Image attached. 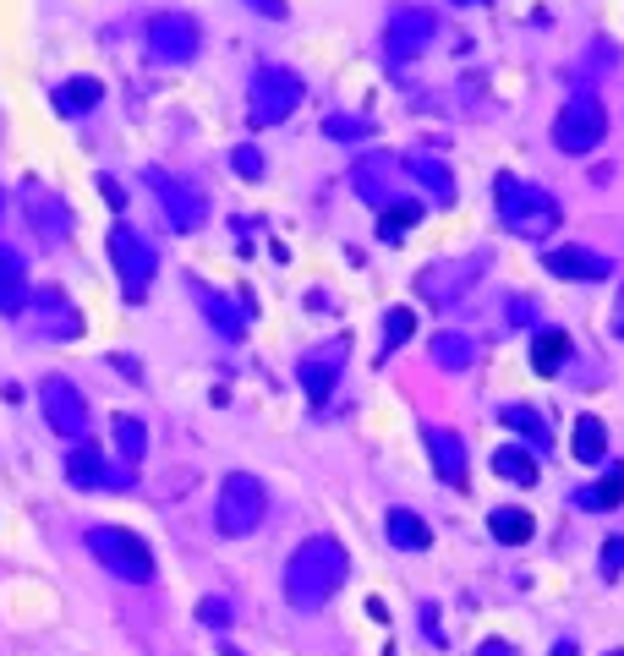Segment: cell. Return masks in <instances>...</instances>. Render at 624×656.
<instances>
[{
  "mask_svg": "<svg viewBox=\"0 0 624 656\" xmlns=\"http://www.w3.org/2000/svg\"><path fill=\"white\" fill-rule=\"evenodd\" d=\"M345 574H351L345 547L334 542V536H307L291 553V564H285V602H291L296 613H318V607L345 585Z\"/></svg>",
  "mask_w": 624,
  "mask_h": 656,
  "instance_id": "1",
  "label": "cell"
},
{
  "mask_svg": "<svg viewBox=\"0 0 624 656\" xmlns=\"http://www.w3.org/2000/svg\"><path fill=\"white\" fill-rule=\"evenodd\" d=\"M493 197H499V219L526 241H548L553 230H559V219H564L559 197L542 192V186L515 181V175H499V181H493Z\"/></svg>",
  "mask_w": 624,
  "mask_h": 656,
  "instance_id": "2",
  "label": "cell"
},
{
  "mask_svg": "<svg viewBox=\"0 0 624 656\" xmlns=\"http://www.w3.org/2000/svg\"><path fill=\"white\" fill-rule=\"evenodd\" d=\"M88 553L126 585L154 580V547H148L137 531H126V525H94V531H88Z\"/></svg>",
  "mask_w": 624,
  "mask_h": 656,
  "instance_id": "3",
  "label": "cell"
},
{
  "mask_svg": "<svg viewBox=\"0 0 624 656\" xmlns=\"http://www.w3.org/2000/svg\"><path fill=\"white\" fill-rule=\"evenodd\" d=\"M263 509H269V492H263L258 476L247 471H230L219 482V509H214V525L225 536H252L263 525Z\"/></svg>",
  "mask_w": 624,
  "mask_h": 656,
  "instance_id": "4",
  "label": "cell"
},
{
  "mask_svg": "<svg viewBox=\"0 0 624 656\" xmlns=\"http://www.w3.org/2000/svg\"><path fill=\"white\" fill-rule=\"evenodd\" d=\"M302 77L296 72H280V66H263V72H252L247 82V121L252 126H280L285 115L302 104Z\"/></svg>",
  "mask_w": 624,
  "mask_h": 656,
  "instance_id": "5",
  "label": "cell"
},
{
  "mask_svg": "<svg viewBox=\"0 0 624 656\" xmlns=\"http://www.w3.org/2000/svg\"><path fill=\"white\" fill-rule=\"evenodd\" d=\"M104 246H110V263H115V274H121L126 301H148V285H154V268H159L154 246L137 236L132 225H115Z\"/></svg>",
  "mask_w": 624,
  "mask_h": 656,
  "instance_id": "6",
  "label": "cell"
},
{
  "mask_svg": "<svg viewBox=\"0 0 624 656\" xmlns=\"http://www.w3.org/2000/svg\"><path fill=\"white\" fill-rule=\"evenodd\" d=\"M603 137H608V115L597 99H570L553 115V143H559L564 154H592Z\"/></svg>",
  "mask_w": 624,
  "mask_h": 656,
  "instance_id": "7",
  "label": "cell"
},
{
  "mask_svg": "<svg viewBox=\"0 0 624 656\" xmlns=\"http://www.w3.org/2000/svg\"><path fill=\"white\" fill-rule=\"evenodd\" d=\"M148 186H154V197L165 203V219L187 236V230H198L203 225V192L192 181H181V175H170V170H148Z\"/></svg>",
  "mask_w": 624,
  "mask_h": 656,
  "instance_id": "8",
  "label": "cell"
},
{
  "mask_svg": "<svg viewBox=\"0 0 624 656\" xmlns=\"http://www.w3.org/2000/svg\"><path fill=\"white\" fill-rule=\"evenodd\" d=\"M39 400H44V421H50L61 438H77V443H83V432H88V400H83V389H77V383L44 378Z\"/></svg>",
  "mask_w": 624,
  "mask_h": 656,
  "instance_id": "9",
  "label": "cell"
},
{
  "mask_svg": "<svg viewBox=\"0 0 624 656\" xmlns=\"http://www.w3.org/2000/svg\"><path fill=\"white\" fill-rule=\"evenodd\" d=\"M488 263H493L488 252H471L466 263H460V257H444V263L422 268V279H416V290H422L427 301H455V296H466V290H471V279H477Z\"/></svg>",
  "mask_w": 624,
  "mask_h": 656,
  "instance_id": "10",
  "label": "cell"
},
{
  "mask_svg": "<svg viewBox=\"0 0 624 656\" xmlns=\"http://www.w3.org/2000/svg\"><path fill=\"white\" fill-rule=\"evenodd\" d=\"M148 55H154V61H170V66L192 61V55H198V22L181 17V11H159V17L148 22Z\"/></svg>",
  "mask_w": 624,
  "mask_h": 656,
  "instance_id": "11",
  "label": "cell"
},
{
  "mask_svg": "<svg viewBox=\"0 0 624 656\" xmlns=\"http://www.w3.org/2000/svg\"><path fill=\"white\" fill-rule=\"evenodd\" d=\"M433 11H422V6H400L395 17H389V28H384V44H389V55L395 61H411L416 50H427L433 44Z\"/></svg>",
  "mask_w": 624,
  "mask_h": 656,
  "instance_id": "12",
  "label": "cell"
},
{
  "mask_svg": "<svg viewBox=\"0 0 624 656\" xmlns=\"http://www.w3.org/2000/svg\"><path fill=\"white\" fill-rule=\"evenodd\" d=\"M28 307H33V328H39V339H77L83 334V318L66 307V296L55 285L28 290Z\"/></svg>",
  "mask_w": 624,
  "mask_h": 656,
  "instance_id": "13",
  "label": "cell"
},
{
  "mask_svg": "<svg viewBox=\"0 0 624 656\" xmlns=\"http://www.w3.org/2000/svg\"><path fill=\"white\" fill-rule=\"evenodd\" d=\"M340 361H345V339H334V345H323V350H312V356H302L296 378H302V389H307L312 405H329L334 383H340Z\"/></svg>",
  "mask_w": 624,
  "mask_h": 656,
  "instance_id": "14",
  "label": "cell"
},
{
  "mask_svg": "<svg viewBox=\"0 0 624 656\" xmlns=\"http://www.w3.org/2000/svg\"><path fill=\"white\" fill-rule=\"evenodd\" d=\"M542 268L553 279H586V285L614 274V263L603 252H592V246H553V252H542Z\"/></svg>",
  "mask_w": 624,
  "mask_h": 656,
  "instance_id": "15",
  "label": "cell"
},
{
  "mask_svg": "<svg viewBox=\"0 0 624 656\" xmlns=\"http://www.w3.org/2000/svg\"><path fill=\"white\" fill-rule=\"evenodd\" d=\"M422 443H427V454H433L438 482H444V487H466V443H460V432L422 427Z\"/></svg>",
  "mask_w": 624,
  "mask_h": 656,
  "instance_id": "16",
  "label": "cell"
},
{
  "mask_svg": "<svg viewBox=\"0 0 624 656\" xmlns=\"http://www.w3.org/2000/svg\"><path fill=\"white\" fill-rule=\"evenodd\" d=\"M22 208H28L33 230H39L44 241H66V236H72V208H66L55 192H44V186H28V192H22Z\"/></svg>",
  "mask_w": 624,
  "mask_h": 656,
  "instance_id": "17",
  "label": "cell"
},
{
  "mask_svg": "<svg viewBox=\"0 0 624 656\" xmlns=\"http://www.w3.org/2000/svg\"><path fill=\"white\" fill-rule=\"evenodd\" d=\"M187 290H192V301H198V312L208 318V328H214L219 339H241V312L230 307V301L219 296L214 285H203V279H187Z\"/></svg>",
  "mask_w": 624,
  "mask_h": 656,
  "instance_id": "18",
  "label": "cell"
},
{
  "mask_svg": "<svg viewBox=\"0 0 624 656\" xmlns=\"http://www.w3.org/2000/svg\"><path fill=\"white\" fill-rule=\"evenodd\" d=\"M28 307V268H22V252L0 241V312H22Z\"/></svg>",
  "mask_w": 624,
  "mask_h": 656,
  "instance_id": "19",
  "label": "cell"
},
{
  "mask_svg": "<svg viewBox=\"0 0 624 656\" xmlns=\"http://www.w3.org/2000/svg\"><path fill=\"white\" fill-rule=\"evenodd\" d=\"M406 175H411L416 186H427L438 203H449V197H455V170H449L438 154H411V159H406Z\"/></svg>",
  "mask_w": 624,
  "mask_h": 656,
  "instance_id": "20",
  "label": "cell"
},
{
  "mask_svg": "<svg viewBox=\"0 0 624 656\" xmlns=\"http://www.w3.org/2000/svg\"><path fill=\"white\" fill-rule=\"evenodd\" d=\"M66 482L72 487H104L110 482V465H104V454L94 443H77V449L66 454Z\"/></svg>",
  "mask_w": 624,
  "mask_h": 656,
  "instance_id": "21",
  "label": "cell"
},
{
  "mask_svg": "<svg viewBox=\"0 0 624 656\" xmlns=\"http://www.w3.org/2000/svg\"><path fill=\"white\" fill-rule=\"evenodd\" d=\"M389 542L406 547V553H427V547H433V531H427L422 514H411V509H389Z\"/></svg>",
  "mask_w": 624,
  "mask_h": 656,
  "instance_id": "22",
  "label": "cell"
},
{
  "mask_svg": "<svg viewBox=\"0 0 624 656\" xmlns=\"http://www.w3.org/2000/svg\"><path fill=\"white\" fill-rule=\"evenodd\" d=\"M99 99H104V82L99 77H72V82L55 88V110H61V115H88Z\"/></svg>",
  "mask_w": 624,
  "mask_h": 656,
  "instance_id": "23",
  "label": "cell"
},
{
  "mask_svg": "<svg viewBox=\"0 0 624 656\" xmlns=\"http://www.w3.org/2000/svg\"><path fill=\"white\" fill-rule=\"evenodd\" d=\"M499 421H504L510 432H520L531 449H548V443H553V432H548V421H542V410H531V405H504Z\"/></svg>",
  "mask_w": 624,
  "mask_h": 656,
  "instance_id": "24",
  "label": "cell"
},
{
  "mask_svg": "<svg viewBox=\"0 0 624 656\" xmlns=\"http://www.w3.org/2000/svg\"><path fill=\"white\" fill-rule=\"evenodd\" d=\"M564 356H570V334H564V328H542L537 345H531V367H537L542 378H553V372L564 367Z\"/></svg>",
  "mask_w": 624,
  "mask_h": 656,
  "instance_id": "25",
  "label": "cell"
},
{
  "mask_svg": "<svg viewBox=\"0 0 624 656\" xmlns=\"http://www.w3.org/2000/svg\"><path fill=\"white\" fill-rule=\"evenodd\" d=\"M488 531L499 536V542H510V547H526L531 536H537V520H531L526 509H493L488 514Z\"/></svg>",
  "mask_w": 624,
  "mask_h": 656,
  "instance_id": "26",
  "label": "cell"
},
{
  "mask_svg": "<svg viewBox=\"0 0 624 656\" xmlns=\"http://www.w3.org/2000/svg\"><path fill=\"white\" fill-rule=\"evenodd\" d=\"M570 449H575V460H581V465H597V460L608 454V427H603L597 416H581V421H575Z\"/></svg>",
  "mask_w": 624,
  "mask_h": 656,
  "instance_id": "27",
  "label": "cell"
},
{
  "mask_svg": "<svg viewBox=\"0 0 624 656\" xmlns=\"http://www.w3.org/2000/svg\"><path fill=\"white\" fill-rule=\"evenodd\" d=\"M110 427H115V449H121V465H132V471H137V465H143V454H148V427H143L137 416H115Z\"/></svg>",
  "mask_w": 624,
  "mask_h": 656,
  "instance_id": "28",
  "label": "cell"
},
{
  "mask_svg": "<svg viewBox=\"0 0 624 656\" xmlns=\"http://www.w3.org/2000/svg\"><path fill=\"white\" fill-rule=\"evenodd\" d=\"M493 471L504 476V482H515V487H537V454L531 449H499L493 454Z\"/></svg>",
  "mask_w": 624,
  "mask_h": 656,
  "instance_id": "29",
  "label": "cell"
},
{
  "mask_svg": "<svg viewBox=\"0 0 624 656\" xmlns=\"http://www.w3.org/2000/svg\"><path fill=\"white\" fill-rule=\"evenodd\" d=\"M575 503H581V509H592V514H603V509H619V503H624V465H614V471H608L597 487L575 492Z\"/></svg>",
  "mask_w": 624,
  "mask_h": 656,
  "instance_id": "30",
  "label": "cell"
},
{
  "mask_svg": "<svg viewBox=\"0 0 624 656\" xmlns=\"http://www.w3.org/2000/svg\"><path fill=\"white\" fill-rule=\"evenodd\" d=\"M433 361L438 367H449V372H466L471 361H477V345H471L466 334H449L444 328V334H433Z\"/></svg>",
  "mask_w": 624,
  "mask_h": 656,
  "instance_id": "31",
  "label": "cell"
},
{
  "mask_svg": "<svg viewBox=\"0 0 624 656\" xmlns=\"http://www.w3.org/2000/svg\"><path fill=\"white\" fill-rule=\"evenodd\" d=\"M356 192H362L373 208L395 203V192H389V164H356Z\"/></svg>",
  "mask_w": 624,
  "mask_h": 656,
  "instance_id": "32",
  "label": "cell"
},
{
  "mask_svg": "<svg viewBox=\"0 0 624 656\" xmlns=\"http://www.w3.org/2000/svg\"><path fill=\"white\" fill-rule=\"evenodd\" d=\"M416 219H422V208L406 203V197H395L389 208H378V236H384V241H400V236L416 225Z\"/></svg>",
  "mask_w": 624,
  "mask_h": 656,
  "instance_id": "33",
  "label": "cell"
},
{
  "mask_svg": "<svg viewBox=\"0 0 624 656\" xmlns=\"http://www.w3.org/2000/svg\"><path fill=\"white\" fill-rule=\"evenodd\" d=\"M367 132H373V121H362V115H329L323 121V137H334V143H362Z\"/></svg>",
  "mask_w": 624,
  "mask_h": 656,
  "instance_id": "34",
  "label": "cell"
},
{
  "mask_svg": "<svg viewBox=\"0 0 624 656\" xmlns=\"http://www.w3.org/2000/svg\"><path fill=\"white\" fill-rule=\"evenodd\" d=\"M411 334H416V312H411V307H389V312H384V345L400 350Z\"/></svg>",
  "mask_w": 624,
  "mask_h": 656,
  "instance_id": "35",
  "label": "cell"
},
{
  "mask_svg": "<svg viewBox=\"0 0 624 656\" xmlns=\"http://www.w3.org/2000/svg\"><path fill=\"white\" fill-rule=\"evenodd\" d=\"M198 624L230 629V624H236V602H230V596H203V602H198Z\"/></svg>",
  "mask_w": 624,
  "mask_h": 656,
  "instance_id": "36",
  "label": "cell"
},
{
  "mask_svg": "<svg viewBox=\"0 0 624 656\" xmlns=\"http://www.w3.org/2000/svg\"><path fill=\"white\" fill-rule=\"evenodd\" d=\"M230 170H236V175H247V181H263V154H258L252 143H241L236 154H230Z\"/></svg>",
  "mask_w": 624,
  "mask_h": 656,
  "instance_id": "37",
  "label": "cell"
},
{
  "mask_svg": "<svg viewBox=\"0 0 624 656\" xmlns=\"http://www.w3.org/2000/svg\"><path fill=\"white\" fill-rule=\"evenodd\" d=\"M603 574H608V580L624 574V536H608V542H603Z\"/></svg>",
  "mask_w": 624,
  "mask_h": 656,
  "instance_id": "38",
  "label": "cell"
},
{
  "mask_svg": "<svg viewBox=\"0 0 624 656\" xmlns=\"http://www.w3.org/2000/svg\"><path fill=\"white\" fill-rule=\"evenodd\" d=\"M504 318H510L515 328H526V323H537V307H531V301H510V307H504Z\"/></svg>",
  "mask_w": 624,
  "mask_h": 656,
  "instance_id": "39",
  "label": "cell"
},
{
  "mask_svg": "<svg viewBox=\"0 0 624 656\" xmlns=\"http://www.w3.org/2000/svg\"><path fill=\"white\" fill-rule=\"evenodd\" d=\"M252 11H263V17H274V22H285L291 17V6H285V0H247Z\"/></svg>",
  "mask_w": 624,
  "mask_h": 656,
  "instance_id": "40",
  "label": "cell"
},
{
  "mask_svg": "<svg viewBox=\"0 0 624 656\" xmlns=\"http://www.w3.org/2000/svg\"><path fill=\"white\" fill-rule=\"evenodd\" d=\"M99 192H104V203H110V208H126V192H121V181H110V175H99Z\"/></svg>",
  "mask_w": 624,
  "mask_h": 656,
  "instance_id": "41",
  "label": "cell"
},
{
  "mask_svg": "<svg viewBox=\"0 0 624 656\" xmlns=\"http://www.w3.org/2000/svg\"><path fill=\"white\" fill-rule=\"evenodd\" d=\"M115 372H126V383H143V367H137V356H110Z\"/></svg>",
  "mask_w": 624,
  "mask_h": 656,
  "instance_id": "42",
  "label": "cell"
},
{
  "mask_svg": "<svg viewBox=\"0 0 624 656\" xmlns=\"http://www.w3.org/2000/svg\"><path fill=\"white\" fill-rule=\"evenodd\" d=\"M477 656H520V651H515V646H504V640H482Z\"/></svg>",
  "mask_w": 624,
  "mask_h": 656,
  "instance_id": "43",
  "label": "cell"
},
{
  "mask_svg": "<svg viewBox=\"0 0 624 656\" xmlns=\"http://www.w3.org/2000/svg\"><path fill=\"white\" fill-rule=\"evenodd\" d=\"M422 624H427V635H433V646H444V635H438V613H433V607H422Z\"/></svg>",
  "mask_w": 624,
  "mask_h": 656,
  "instance_id": "44",
  "label": "cell"
},
{
  "mask_svg": "<svg viewBox=\"0 0 624 656\" xmlns=\"http://www.w3.org/2000/svg\"><path fill=\"white\" fill-rule=\"evenodd\" d=\"M553 656H581V646H575V640H559V646H553Z\"/></svg>",
  "mask_w": 624,
  "mask_h": 656,
  "instance_id": "45",
  "label": "cell"
},
{
  "mask_svg": "<svg viewBox=\"0 0 624 656\" xmlns=\"http://www.w3.org/2000/svg\"><path fill=\"white\" fill-rule=\"evenodd\" d=\"M225 656H247V651H241V646H225Z\"/></svg>",
  "mask_w": 624,
  "mask_h": 656,
  "instance_id": "46",
  "label": "cell"
},
{
  "mask_svg": "<svg viewBox=\"0 0 624 656\" xmlns=\"http://www.w3.org/2000/svg\"><path fill=\"white\" fill-rule=\"evenodd\" d=\"M619 339H624V301H619Z\"/></svg>",
  "mask_w": 624,
  "mask_h": 656,
  "instance_id": "47",
  "label": "cell"
},
{
  "mask_svg": "<svg viewBox=\"0 0 624 656\" xmlns=\"http://www.w3.org/2000/svg\"><path fill=\"white\" fill-rule=\"evenodd\" d=\"M455 6H477V0H455Z\"/></svg>",
  "mask_w": 624,
  "mask_h": 656,
  "instance_id": "48",
  "label": "cell"
},
{
  "mask_svg": "<svg viewBox=\"0 0 624 656\" xmlns=\"http://www.w3.org/2000/svg\"><path fill=\"white\" fill-rule=\"evenodd\" d=\"M608 656H624V646H619V651H608Z\"/></svg>",
  "mask_w": 624,
  "mask_h": 656,
  "instance_id": "49",
  "label": "cell"
},
{
  "mask_svg": "<svg viewBox=\"0 0 624 656\" xmlns=\"http://www.w3.org/2000/svg\"><path fill=\"white\" fill-rule=\"evenodd\" d=\"M0 208H6V197H0Z\"/></svg>",
  "mask_w": 624,
  "mask_h": 656,
  "instance_id": "50",
  "label": "cell"
}]
</instances>
